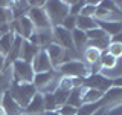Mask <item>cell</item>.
Returning a JSON list of instances; mask_svg holds the SVG:
<instances>
[{"mask_svg": "<svg viewBox=\"0 0 122 115\" xmlns=\"http://www.w3.org/2000/svg\"><path fill=\"white\" fill-rule=\"evenodd\" d=\"M44 11L47 14L49 20H51L52 28L53 26H61L63 20L69 15V0H63V2L51 0V2H46Z\"/></svg>", "mask_w": 122, "mask_h": 115, "instance_id": "6da1fadb", "label": "cell"}, {"mask_svg": "<svg viewBox=\"0 0 122 115\" xmlns=\"http://www.w3.org/2000/svg\"><path fill=\"white\" fill-rule=\"evenodd\" d=\"M8 91L12 95V98L23 107V110H25V107L30 103V100L34 98V95L37 94V89L34 87L32 83H11V86H9Z\"/></svg>", "mask_w": 122, "mask_h": 115, "instance_id": "7a4b0ae2", "label": "cell"}, {"mask_svg": "<svg viewBox=\"0 0 122 115\" xmlns=\"http://www.w3.org/2000/svg\"><path fill=\"white\" fill-rule=\"evenodd\" d=\"M58 72L61 75L73 77V78H82V80H86L87 77L92 74L90 68L87 66L82 60H69V61L61 64Z\"/></svg>", "mask_w": 122, "mask_h": 115, "instance_id": "3957f363", "label": "cell"}, {"mask_svg": "<svg viewBox=\"0 0 122 115\" xmlns=\"http://www.w3.org/2000/svg\"><path fill=\"white\" fill-rule=\"evenodd\" d=\"M11 75H12V83H32L35 72L30 63L18 58L11 66Z\"/></svg>", "mask_w": 122, "mask_h": 115, "instance_id": "277c9868", "label": "cell"}, {"mask_svg": "<svg viewBox=\"0 0 122 115\" xmlns=\"http://www.w3.org/2000/svg\"><path fill=\"white\" fill-rule=\"evenodd\" d=\"M28 17H29V20L32 22L35 31H47V29H52L51 20H49L47 14H46V11H44V6H41V8L30 6L29 11H28Z\"/></svg>", "mask_w": 122, "mask_h": 115, "instance_id": "5b68a950", "label": "cell"}, {"mask_svg": "<svg viewBox=\"0 0 122 115\" xmlns=\"http://www.w3.org/2000/svg\"><path fill=\"white\" fill-rule=\"evenodd\" d=\"M9 25H11V31H12L15 35L21 37L23 40H29V38L35 34V28H34L32 22L29 20L28 15H23L20 18H15V20H12Z\"/></svg>", "mask_w": 122, "mask_h": 115, "instance_id": "8992f818", "label": "cell"}, {"mask_svg": "<svg viewBox=\"0 0 122 115\" xmlns=\"http://www.w3.org/2000/svg\"><path fill=\"white\" fill-rule=\"evenodd\" d=\"M44 51H46V54H47L49 60H51V64H52L53 71H58L61 64L66 63V61H69V58H67V49L61 48V46L56 45V43L49 45Z\"/></svg>", "mask_w": 122, "mask_h": 115, "instance_id": "52a82bcc", "label": "cell"}, {"mask_svg": "<svg viewBox=\"0 0 122 115\" xmlns=\"http://www.w3.org/2000/svg\"><path fill=\"white\" fill-rule=\"evenodd\" d=\"M82 86L92 87V89H96V91H101L102 94H104L105 91H108L110 87L113 86V81L108 80V78H105V77L101 75V74H90L86 80H84Z\"/></svg>", "mask_w": 122, "mask_h": 115, "instance_id": "ba28073f", "label": "cell"}, {"mask_svg": "<svg viewBox=\"0 0 122 115\" xmlns=\"http://www.w3.org/2000/svg\"><path fill=\"white\" fill-rule=\"evenodd\" d=\"M53 41L60 45L64 49H73V40H72V32L64 29L63 26H53L52 28Z\"/></svg>", "mask_w": 122, "mask_h": 115, "instance_id": "9c48e42d", "label": "cell"}, {"mask_svg": "<svg viewBox=\"0 0 122 115\" xmlns=\"http://www.w3.org/2000/svg\"><path fill=\"white\" fill-rule=\"evenodd\" d=\"M0 104H2L3 109H5L6 115H23V107L12 98V95L9 94V91L3 92L2 100H0Z\"/></svg>", "mask_w": 122, "mask_h": 115, "instance_id": "30bf717a", "label": "cell"}, {"mask_svg": "<svg viewBox=\"0 0 122 115\" xmlns=\"http://www.w3.org/2000/svg\"><path fill=\"white\" fill-rule=\"evenodd\" d=\"M32 69L35 74H41V72H51L53 71L52 64H51V60H49L47 54H46L44 49H41L40 52L35 55V58L32 60Z\"/></svg>", "mask_w": 122, "mask_h": 115, "instance_id": "8fae6325", "label": "cell"}, {"mask_svg": "<svg viewBox=\"0 0 122 115\" xmlns=\"http://www.w3.org/2000/svg\"><path fill=\"white\" fill-rule=\"evenodd\" d=\"M23 114L26 115H41L44 114V100H43V94L37 92L34 95V98L30 100V103L25 107Z\"/></svg>", "mask_w": 122, "mask_h": 115, "instance_id": "7c38bea8", "label": "cell"}, {"mask_svg": "<svg viewBox=\"0 0 122 115\" xmlns=\"http://www.w3.org/2000/svg\"><path fill=\"white\" fill-rule=\"evenodd\" d=\"M40 51H41V49L38 48V46L32 45L29 40H23L21 51H20V60L26 61V63H32V60L35 58V55Z\"/></svg>", "mask_w": 122, "mask_h": 115, "instance_id": "4fadbf2b", "label": "cell"}, {"mask_svg": "<svg viewBox=\"0 0 122 115\" xmlns=\"http://www.w3.org/2000/svg\"><path fill=\"white\" fill-rule=\"evenodd\" d=\"M101 54H102V52L99 51V49L92 48V46H87V48L82 51V54H81V60H82L89 68H92V66H95L96 63H99Z\"/></svg>", "mask_w": 122, "mask_h": 115, "instance_id": "5bb4252c", "label": "cell"}, {"mask_svg": "<svg viewBox=\"0 0 122 115\" xmlns=\"http://www.w3.org/2000/svg\"><path fill=\"white\" fill-rule=\"evenodd\" d=\"M102 92L96 91V89H92V87H86L82 86V94H81V100H82V104H93V103H98L102 100Z\"/></svg>", "mask_w": 122, "mask_h": 115, "instance_id": "9a60e30c", "label": "cell"}, {"mask_svg": "<svg viewBox=\"0 0 122 115\" xmlns=\"http://www.w3.org/2000/svg\"><path fill=\"white\" fill-rule=\"evenodd\" d=\"M72 40H73V49L78 54H82V51L87 48V35L81 29L72 31Z\"/></svg>", "mask_w": 122, "mask_h": 115, "instance_id": "2e32d148", "label": "cell"}, {"mask_svg": "<svg viewBox=\"0 0 122 115\" xmlns=\"http://www.w3.org/2000/svg\"><path fill=\"white\" fill-rule=\"evenodd\" d=\"M98 26L110 38H113L116 34H119L122 31V22H98Z\"/></svg>", "mask_w": 122, "mask_h": 115, "instance_id": "e0dca14e", "label": "cell"}, {"mask_svg": "<svg viewBox=\"0 0 122 115\" xmlns=\"http://www.w3.org/2000/svg\"><path fill=\"white\" fill-rule=\"evenodd\" d=\"M98 28V22L95 18L90 17H82V15H78L76 17V29H81L84 32H89V31Z\"/></svg>", "mask_w": 122, "mask_h": 115, "instance_id": "ac0fdd59", "label": "cell"}, {"mask_svg": "<svg viewBox=\"0 0 122 115\" xmlns=\"http://www.w3.org/2000/svg\"><path fill=\"white\" fill-rule=\"evenodd\" d=\"M14 38H15V34L12 32V31H11L9 34H6V35L0 37V55H2L3 58H5L8 54H9L11 48H12Z\"/></svg>", "mask_w": 122, "mask_h": 115, "instance_id": "d6986e66", "label": "cell"}, {"mask_svg": "<svg viewBox=\"0 0 122 115\" xmlns=\"http://www.w3.org/2000/svg\"><path fill=\"white\" fill-rule=\"evenodd\" d=\"M81 94H82V86H81V87H75V89H72L70 94H69V98H67V104H70V106L76 107V109H79V107L82 106Z\"/></svg>", "mask_w": 122, "mask_h": 115, "instance_id": "ffe728a7", "label": "cell"}, {"mask_svg": "<svg viewBox=\"0 0 122 115\" xmlns=\"http://www.w3.org/2000/svg\"><path fill=\"white\" fill-rule=\"evenodd\" d=\"M117 60L112 57L108 52H102L101 58H99V66H101V71H108V69H113L116 66Z\"/></svg>", "mask_w": 122, "mask_h": 115, "instance_id": "44dd1931", "label": "cell"}, {"mask_svg": "<svg viewBox=\"0 0 122 115\" xmlns=\"http://www.w3.org/2000/svg\"><path fill=\"white\" fill-rule=\"evenodd\" d=\"M98 5H99V2H95V0H86V5L82 6L79 15H82V17L95 18V12H96V6Z\"/></svg>", "mask_w": 122, "mask_h": 115, "instance_id": "7402d4cb", "label": "cell"}, {"mask_svg": "<svg viewBox=\"0 0 122 115\" xmlns=\"http://www.w3.org/2000/svg\"><path fill=\"white\" fill-rule=\"evenodd\" d=\"M112 57H114L116 60H122V45L121 43H116V41H110L108 48H107V51Z\"/></svg>", "mask_w": 122, "mask_h": 115, "instance_id": "603a6c76", "label": "cell"}, {"mask_svg": "<svg viewBox=\"0 0 122 115\" xmlns=\"http://www.w3.org/2000/svg\"><path fill=\"white\" fill-rule=\"evenodd\" d=\"M69 94H70L69 91H64V89H61V87H56V89H55V92H53V97H55V101H56V104H58V107L67 103Z\"/></svg>", "mask_w": 122, "mask_h": 115, "instance_id": "cb8c5ba5", "label": "cell"}, {"mask_svg": "<svg viewBox=\"0 0 122 115\" xmlns=\"http://www.w3.org/2000/svg\"><path fill=\"white\" fill-rule=\"evenodd\" d=\"M43 100H44V112L58 109V104H56V101H55L53 94H43Z\"/></svg>", "mask_w": 122, "mask_h": 115, "instance_id": "d4e9b609", "label": "cell"}, {"mask_svg": "<svg viewBox=\"0 0 122 115\" xmlns=\"http://www.w3.org/2000/svg\"><path fill=\"white\" fill-rule=\"evenodd\" d=\"M61 26H63L64 29H67V31H73V29H76V17L75 15H70L69 14L66 18L63 20V23H61Z\"/></svg>", "mask_w": 122, "mask_h": 115, "instance_id": "484cf974", "label": "cell"}, {"mask_svg": "<svg viewBox=\"0 0 122 115\" xmlns=\"http://www.w3.org/2000/svg\"><path fill=\"white\" fill-rule=\"evenodd\" d=\"M58 114L60 115H78V109L76 107H73V106H70V104H63V106H60L58 109Z\"/></svg>", "mask_w": 122, "mask_h": 115, "instance_id": "4316f807", "label": "cell"}, {"mask_svg": "<svg viewBox=\"0 0 122 115\" xmlns=\"http://www.w3.org/2000/svg\"><path fill=\"white\" fill-rule=\"evenodd\" d=\"M104 115H122V101L113 106H107Z\"/></svg>", "mask_w": 122, "mask_h": 115, "instance_id": "83f0119b", "label": "cell"}, {"mask_svg": "<svg viewBox=\"0 0 122 115\" xmlns=\"http://www.w3.org/2000/svg\"><path fill=\"white\" fill-rule=\"evenodd\" d=\"M112 41H116V43H121V45H122V31H121L119 34H116V35L112 38Z\"/></svg>", "mask_w": 122, "mask_h": 115, "instance_id": "f1b7e54d", "label": "cell"}, {"mask_svg": "<svg viewBox=\"0 0 122 115\" xmlns=\"http://www.w3.org/2000/svg\"><path fill=\"white\" fill-rule=\"evenodd\" d=\"M113 86L122 87V77H121V78H117V80H114V81H113Z\"/></svg>", "mask_w": 122, "mask_h": 115, "instance_id": "f546056e", "label": "cell"}, {"mask_svg": "<svg viewBox=\"0 0 122 115\" xmlns=\"http://www.w3.org/2000/svg\"><path fill=\"white\" fill-rule=\"evenodd\" d=\"M105 109H107V107H101V109H99V110H96V112H95V114H92V115H104Z\"/></svg>", "mask_w": 122, "mask_h": 115, "instance_id": "4dcf8cb0", "label": "cell"}, {"mask_svg": "<svg viewBox=\"0 0 122 115\" xmlns=\"http://www.w3.org/2000/svg\"><path fill=\"white\" fill-rule=\"evenodd\" d=\"M43 115H60L58 110H47V112H44Z\"/></svg>", "mask_w": 122, "mask_h": 115, "instance_id": "1f68e13d", "label": "cell"}, {"mask_svg": "<svg viewBox=\"0 0 122 115\" xmlns=\"http://www.w3.org/2000/svg\"><path fill=\"white\" fill-rule=\"evenodd\" d=\"M3 63H5V58H3V57L0 55V71L3 69Z\"/></svg>", "mask_w": 122, "mask_h": 115, "instance_id": "d6a6232c", "label": "cell"}, {"mask_svg": "<svg viewBox=\"0 0 122 115\" xmlns=\"http://www.w3.org/2000/svg\"><path fill=\"white\" fill-rule=\"evenodd\" d=\"M116 5H117V8H119V11L122 12V2H116Z\"/></svg>", "mask_w": 122, "mask_h": 115, "instance_id": "836d02e7", "label": "cell"}, {"mask_svg": "<svg viewBox=\"0 0 122 115\" xmlns=\"http://www.w3.org/2000/svg\"><path fill=\"white\" fill-rule=\"evenodd\" d=\"M0 115H6V114H5V109L2 107V104H0Z\"/></svg>", "mask_w": 122, "mask_h": 115, "instance_id": "e575fe53", "label": "cell"}, {"mask_svg": "<svg viewBox=\"0 0 122 115\" xmlns=\"http://www.w3.org/2000/svg\"><path fill=\"white\" fill-rule=\"evenodd\" d=\"M23 115H26V114H23Z\"/></svg>", "mask_w": 122, "mask_h": 115, "instance_id": "d590c367", "label": "cell"}, {"mask_svg": "<svg viewBox=\"0 0 122 115\" xmlns=\"http://www.w3.org/2000/svg\"><path fill=\"white\" fill-rule=\"evenodd\" d=\"M41 115H43V114H41Z\"/></svg>", "mask_w": 122, "mask_h": 115, "instance_id": "8d00e7d4", "label": "cell"}]
</instances>
